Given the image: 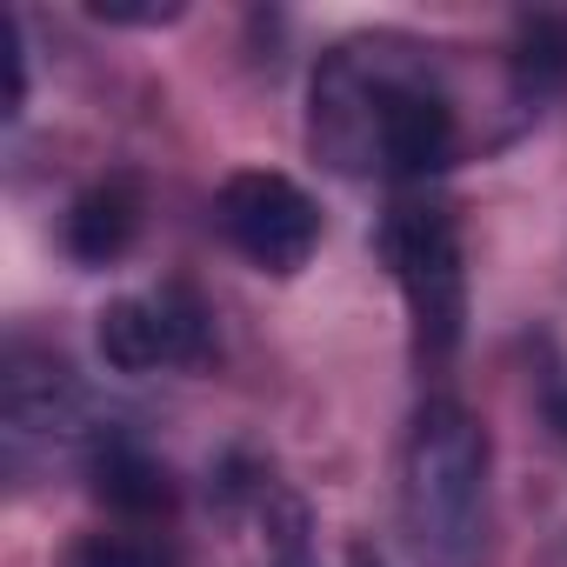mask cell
Listing matches in <instances>:
<instances>
[{
    "label": "cell",
    "instance_id": "cell-10",
    "mask_svg": "<svg viewBox=\"0 0 567 567\" xmlns=\"http://www.w3.org/2000/svg\"><path fill=\"white\" fill-rule=\"evenodd\" d=\"M68 567H181V554H174V540L161 527H121L114 520V527L87 534Z\"/></svg>",
    "mask_w": 567,
    "mask_h": 567
},
{
    "label": "cell",
    "instance_id": "cell-1",
    "mask_svg": "<svg viewBox=\"0 0 567 567\" xmlns=\"http://www.w3.org/2000/svg\"><path fill=\"white\" fill-rule=\"evenodd\" d=\"M308 147L348 181H388L414 194L467 154V114L427 41L348 34L315 61Z\"/></svg>",
    "mask_w": 567,
    "mask_h": 567
},
{
    "label": "cell",
    "instance_id": "cell-4",
    "mask_svg": "<svg viewBox=\"0 0 567 567\" xmlns=\"http://www.w3.org/2000/svg\"><path fill=\"white\" fill-rule=\"evenodd\" d=\"M214 227H220V240L247 267L280 274V280L301 274L315 260V247H321V207H315V194L301 181H288V174H274V167L227 174L220 194H214Z\"/></svg>",
    "mask_w": 567,
    "mask_h": 567
},
{
    "label": "cell",
    "instance_id": "cell-8",
    "mask_svg": "<svg viewBox=\"0 0 567 567\" xmlns=\"http://www.w3.org/2000/svg\"><path fill=\"white\" fill-rule=\"evenodd\" d=\"M141 214H147V200H141V187H134L127 174L94 181V187L68 207V254H74L81 267H114V260L134 247Z\"/></svg>",
    "mask_w": 567,
    "mask_h": 567
},
{
    "label": "cell",
    "instance_id": "cell-9",
    "mask_svg": "<svg viewBox=\"0 0 567 567\" xmlns=\"http://www.w3.org/2000/svg\"><path fill=\"white\" fill-rule=\"evenodd\" d=\"M567 87V21L560 14H534L514 28V48H507V94L520 107H540L547 94Z\"/></svg>",
    "mask_w": 567,
    "mask_h": 567
},
{
    "label": "cell",
    "instance_id": "cell-5",
    "mask_svg": "<svg viewBox=\"0 0 567 567\" xmlns=\"http://www.w3.org/2000/svg\"><path fill=\"white\" fill-rule=\"evenodd\" d=\"M94 441H101V427L87 421L74 374L54 354L8 348V381H0V447H8V467L28 474V467L68 461V454L87 461Z\"/></svg>",
    "mask_w": 567,
    "mask_h": 567
},
{
    "label": "cell",
    "instance_id": "cell-7",
    "mask_svg": "<svg viewBox=\"0 0 567 567\" xmlns=\"http://www.w3.org/2000/svg\"><path fill=\"white\" fill-rule=\"evenodd\" d=\"M87 481H94V501L107 507V520L121 527H161L174 514V474L167 461L147 454V441H134L127 427H101V441L87 447Z\"/></svg>",
    "mask_w": 567,
    "mask_h": 567
},
{
    "label": "cell",
    "instance_id": "cell-3",
    "mask_svg": "<svg viewBox=\"0 0 567 567\" xmlns=\"http://www.w3.org/2000/svg\"><path fill=\"white\" fill-rule=\"evenodd\" d=\"M381 254L394 267V288L414 321V354L421 368H447L461 334H467V254H461V220L447 200L427 187L394 194L381 220Z\"/></svg>",
    "mask_w": 567,
    "mask_h": 567
},
{
    "label": "cell",
    "instance_id": "cell-12",
    "mask_svg": "<svg viewBox=\"0 0 567 567\" xmlns=\"http://www.w3.org/2000/svg\"><path fill=\"white\" fill-rule=\"evenodd\" d=\"M28 107V48H21V21H8V121Z\"/></svg>",
    "mask_w": 567,
    "mask_h": 567
},
{
    "label": "cell",
    "instance_id": "cell-11",
    "mask_svg": "<svg viewBox=\"0 0 567 567\" xmlns=\"http://www.w3.org/2000/svg\"><path fill=\"white\" fill-rule=\"evenodd\" d=\"M534 401H540V421L567 441V368H560V361L534 374Z\"/></svg>",
    "mask_w": 567,
    "mask_h": 567
},
{
    "label": "cell",
    "instance_id": "cell-6",
    "mask_svg": "<svg viewBox=\"0 0 567 567\" xmlns=\"http://www.w3.org/2000/svg\"><path fill=\"white\" fill-rule=\"evenodd\" d=\"M101 361L121 374H161V368H200L214 354V315L187 280H161V288L121 295L101 308Z\"/></svg>",
    "mask_w": 567,
    "mask_h": 567
},
{
    "label": "cell",
    "instance_id": "cell-2",
    "mask_svg": "<svg viewBox=\"0 0 567 567\" xmlns=\"http://www.w3.org/2000/svg\"><path fill=\"white\" fill-rule=\"evenodd\" d=\"M487 494H494L487 427L447 394L421 401L408 447H401V527H408L421 567H474L481 560Z\"/></svg>",
    "mask_w": 567,
    "mask_h": 567
}]
</instances>
